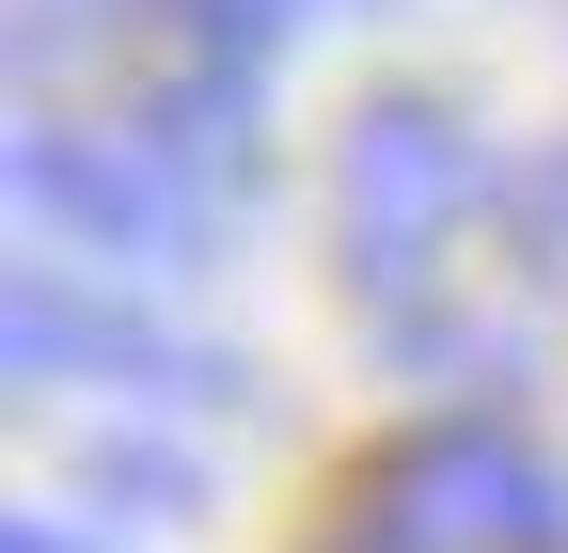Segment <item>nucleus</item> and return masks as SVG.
<instances>
[{"mask_svg": "<svg viewBox=\"0 0 568 553\" xmlns=\"http://www.w3.org/2000/svg\"><path fill=\"white\" fill-rule=\"evenodd\" d=\"M347 553H395V537H347Z\"/></svg>", "mask_w": 568, "mask_h": 553, "instance_id": "nucleus-9", "label": "nucleus"}, {"mask_svg": "<svg viewBox=\"0 0 568 553\" xmlns=\"http://www.w3.org/2000/svg\"><path fill=\"white\" fill-rule=\"evenodd\" d=\"M80 491H95L111 522H190V491H205V459H174V443H142V428H111V443L80 459Z\"/></svg>", "mask_w": 568, "mask_h": 553, "instance_id": "nucleus-6", "label": "nucleus"}, {"mask_svg": "<svg viewBox=\"0 0 568 553\" xmlns=\"http://www.w3.org/2000/svg\"><path fill=\"white\" fill-rule=\"evenodd\" d=\"M506 253L537 269V285H568V143L506 174Z\"/></svg>", "mask_w": 568, "mask_h": 553, "instance_id": "nucleus-7", "label": "nucleus"}, {"mask_svg": "<svg viewBox=\"0 0 568 553\" xmlns=\"http://www.w3.org/2000/svg\"><path fill=\"white\" fill-rule=\"evenodd\" d=\"M0 349H17L32 380H48V364H111L126 395H222V380H237L222 349H190V332H159V316L80 301L63 269H17V301H0Z\"/></svg>", "mask_w": 568, "mask_h": 553, "instance_id": "nucleus-4", "label": "nucleus"}, {"mask_svg": "<svg viewBox=\"0 0 568 553\" xmlns=\"http://www.w3.org/2000/svg\"><path fill=\"white\" fill-rule=\"evenodd\" d=\"M0 553H80V537H63V522H17V537H0Z\"/></svg>", "mask_w": 568, "mask_h": 553, "instance_id": "nucleus-8", "label": "nucleus"}, {"mask_svg": "<svg viewBox=\"0 0 568 553\" xmlns=\"http://www.w3.org/2000/svg\"><path fill=\"white\" fill-rule=\"evenodd\" d=\"M17 205L32 222H80L95 253H190L205 222H222V190L174 174L142 127H32L17 143Z\"/></svg>", "mask_w": 568, "mask_h": 553, "instance_id": "nucleus-3", "label": "nucleus"}, {"mask_svg": "<svg viewBox=\"0 0 568 553\" xmlns=\"http://www.w3.org/2000/svg\"><path fill=\"white\" fill-rule=\"evenodd\" d=\"M364 506L395 553H568V474L521 459L506 428H410Z\"/></svg>", "mask_w": 568, "mask_h": 553, "instance_id": "nucleus-2", "label": "nucleus"}, {"mask_svg": "<svg viewBox=\"0 0 568 553\" xmlns=\"http://www.w3.org/2000/svg\"><path fill=\"white\" fill-rule=\"evenodd\" d=\"M159 48H174V80L253 95V80H268V48H284V0H159Z\"/></svg>", "mask_w": 568, "mask_h": 553, "instance_id": "nucleus-5", "label": "nucleus"}, {"mask_svg": "<svg viewBox=\"0 0 568 553\" xmlns=\"http://www.w3.org/2000/svg\"><path fill=\"white\" fill-rule=\"evenodd\" d=\"M474 205H506L474 159V127L458 111H426V95H379L364 127H347V269H364V301H426V269H443V238L474 222Z\"/></svg>", "mask_w": 568, "mask_h": 553, "instance_id": "nucleus-1", "label": "nucleus"}]
</instances>
